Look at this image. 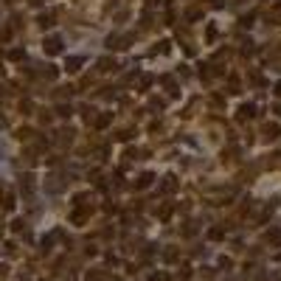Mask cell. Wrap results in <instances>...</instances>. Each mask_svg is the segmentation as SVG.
I'll use <instances>...</instances> for the list:
<instances>
[{
  "label": "cell",
  "instance_id": "obj_1",
  "mask_svg": "<svg viewBox=\"0 0 281 281\" xmlns=\"http://www.w3.org/2000/svg\"><path fill=\"white\" fill-rule=\"evenodd\" d=\"M132 40H135L132 34H124V37H121V34H110V37H107V48H110V51H124V48H129V42H132Z\"/></svg>",
  "mask_w": 281,
  "mask_h": 281
},
{
  "label": "cell",
  "instance_id": "obj_2",
  "mask_svg": "<svg viewBox=\"0 0 281 281\" xmlns=\"http://www.w3.org/2000/svg\"><path fill=\"white\" fill-rule=\"evenodd\" d=\"M42 51H45L48 56L62 54V37H45V42H42Z\"/></svg>",
  "mask_w": 281,
  "mask_h": 281
},
{
  "label": "cell",
  "instance_id": "obj_3",
  "mask_svg": "<svg viewBox=\"0 0 281 281\" xmlns=\"http://www.w3.org/2000/svg\"><path fill=\"white\" fill-rule=\"evenodd\" d=\"M158 191H161V194H175V191H177V177L175 175L161 177V183H158Z\"/></svg>",
  "mask_w": 281,
  "mask_h": 281
},
{
  "label": "cell",
  "instance_id": "obj_4",
  "mask_svg": "<svg viewBox=\"0 0 281 281\" xmlns=\"http://www.w3.org/2000/svg\"><path fill=\"white\" fill-rule=\"evenodd\" d=\"M236 118H239V121H250V118H256V104H253V101L242 104V107H239V112H236Z\"/></svg>",
  "mask_w": 281,
  "mask_h": 281
},
{
  "label": "cell",
  "instance_id": "obj_5",
  "mask_svg": "<svg viewBox=\"0 0 281 281\" xmlns=\"http://www.w3.org/2000/svg\"><path fill=\"white\" fill-rule=\"evenodd\" d=\"M112 70H118V62L112 56H101L98 59V73H112Z\"/></svg>",
  "mask_w": 281,
  "mask_h": 281
},
{
  "label": "cell",
  "instance_id": "obj_6",
  "mask_svg": "<svg viewBox=\"0 0 281 281\" xmlns=\"http://www.w3.org/2000/svg\"><path fill=\"white\" fill-rule=\"evenodd\" d=\"M82 65H84V56H68V59H65V70H68V73H79Z\"/></svg>",
  "mask_w": 281,
  "mask_h": 281
},
{
  "label": "cell",
  "instance_id": "obj_7",
  "mask_svg": "<svg viewBox=\"0 0 281 281\" xmlns=\"http://www.w3.org/2000/svg\"><path fill=\"white\" fill-rule=\"evenodd\" d=\"M37 26H40V28H51V26H54V12H42L40 17H37Z\"/></svg>",
  "mask_w": 281,
  "mask_h": 281
},
{
  "label": "cell",
  "instance_id": "obj_8",
  "mask_svg": "<svg viewBox=\"0 0 281 281\" xmlns=\"http://www.w3.org/2000/svg\"><path fill=\"white\" fill-rule=\"evenodd\" d=\"M152 180H155L152 172H144V175L138 177V183H135V189H149V186H152Z\"/></svg>",
  "mask_w": 281,
  "mask_h": 281
},
{
  "label": "cell",
  "instance_id": "obj_9",
  "mask_svg": "<svg viewBox=\"0 0 281 281\" xmlns=\"http://www.w3.org/2000/svg\"><path fill=\"white\" fill-rule=\"evenodd\" d=\"M70 140H73V132H70V129H59V132H56V144H59V147H65Z\"/></svg>",
  "mask_w": 281,
  "mask_h": 281
},
{
  "label": "cell",
  "instance_id": "obj_10",
  "mask_svg": "<svg viewBox=\"0 0 281 281\" xmlns=\"http://www.w3.org/2000/svg\"><path fill=\"white\" fill-rule=\"evenodd\" d=\"M278 135H281L278 124H267V126H264V138H267V140H275Z\"/></svg>",
  "mask_w": 281,
  "mask_h": 281
},
{
  "label": "cell",
  "instance_id": "obj_11",
  "mask_svg": "<svg viewBox=\"0 0 281 281\" xmlns=\"http://www.w3.org/2000/svg\"><path fill=\"white\" fill-rule=\"evenodd\" d=\"M31 189H34V177L26 175V177L20 180V191H23V194H31Z\"/></svg>",
  "mask_w": 281,
  "mask_h": 281
},
{
  "label": "cell",
  "instance_id": "obj_12",
  "mask_svg": "<svg viewBox=\"0 0 281 281\" xmlns=\"http://www.w3.org/2000/svg\"><path fill=\"white\" fill-rule=\"evenodd\" d=\"M3 208H6V211L14 208V194L9 189H3Z\"/></svg>",
  "mask_w": 281,
  "mask_h": 281
},
{
  "label": "cell",
  "instance_id": "obj_13",
  "mask_svg": "<svg viewBox=\"0 0 281 281\" xmlns=\"http://www.w3.org/2000/svg\"><path fill=\"white\" fill-rule=\"evenodd\" d=\"M169 51H172V42H169V40H161L158 45H155L152 54H169Z\"/></svg>",
  "mask_w": 281,
  "mask_h": 281
},
{
  "label": "cell",
  "instance_id": "obj_14",
  "mask_svg": "<svg viewBox=\"0 0 281 281\" xmlns=\"http://www.w3.org/2000/svg\"><path fill=\"white\" fill-rule=\"evenodd\" d=\"M110 121H112V112H101V115L96 118V126H98V129H104V126L110 124Z\"/></svg>",
  "mask_w": 281,
  "mask_h": 281
},
{
  "label": "cell",
  "instance_id": "obj_15",
  "mask_svg": "<svg viewBox=\"0 0 281 281\" xmlns=\"http://www.w3.org/2000/svg\"><path fill=\"white\" fill-rule=\"evenodd\" d=\"M70 112H73L70 104H56V115H59V118H70Z\"/></svg>",
  "mask_w": 281,
  "mask_h": 281
},
{
  "label": "cell",
  "instance_id": "obj_16",
  "mask_svg": "<svg viewBox=\"0 0 281 281\" xmlns=\"http://www.w3.org/2000/svg\"><path fill=\"white\" fill-rule=\"evenodd\" d=\"M152 82H155V76L144 73V76H140V90H149V87H152Z\"/></svg>",
  "mask_w": 281,
  "mask_h": 281
},
{
  "label": "cell",
  "instance_id": "obj_17",
  "mask_svg": "<svg viewBox=\"0 0 281 281\" xmlns=\"http://www.w3.org/2000/svg\"><path fill=\"white\" fill-rule=\"evenodd\" d=\"M267 242H270V245H281V228L273 233H267Z\"/></svg>",
  "mask_w": 281,
  "mask_h": 281
},
{
  "label": "cell",
  "instance_id": "obj_18",
  "mask_svg": "<svg viewBox=\"0 0 281 281\" xmlns=\"http://www.w3.org/2000/svg\"><path fill=\"white\" fill-rule=\"evenodd\" d=\"M200 17H203V12H200V9H191V12H186V20H189V23L200 20Z\"/></svg>",
  "mask_w": 281,
  "mask_h": 281
},
{
  "label": "cell",
  "instance_id": "obj_19",
  "mask_svg": "<svg viewBox=\"0 0 281 281\" xmlns=\"http://www.w3.org/2000/svg\"><path fill=\"white\" fill-rule=\"evenodd\" d=\"M23 56H26V51H23V48H12V51H9V59H14V62L23 59Z\"/></svg>",
  "mask_w": 281,
  "mask_h": 281
},
{
  "label": "cell",
  "instance_id": "obj_20",
  "mask_svg": "<svg viewBox=\"0 0 281 281\" xmlns=\"http://www.w3.org/2000/svg\"><path fill=\"white\" fill-rule=\"evenodd\" d=\"M205 40H208V42L217 40V26H208V28H205Z\"/></svg>",
  "mask_w": 281,
  "mask_h": 281
},
{
  "label": "cell",
  "instance_id": "obj_21",
  "mask_svg": "<svg viewBox=\"0 0 281 281\" xmlns=\"http://www.w3.org/2000/svg\"><path fill=\"white\" fill-rule=\"evenodd\" d=\"M222 236H225L222 228H211V231H208V239H222Z\"/></svg>",
  "mask_w": 281,
  "mask_h": 281
},
{
  "label": "cell",
  "instance_id": "obj_22",
  "mask_svg": "<svg viewBox=\"0 0 281 281\" xmlns=\"http://www.w3.org/2000/svg\"><path fill=\"white\" fill-rule=\"evenodd\" d=\"M93 112H96V110H93L90 104H84V107H82V115H84L87 121H93Z\"/></svg>",
  "mask_w": 281,
  "mask_h": 281
},
{
  "label": "cell",
  "instance_id": "obj_23",
  "mask_svg": "<svg viewBox=\"0 0 281 281\" xmlns=\"http://www.w3.org/2000/svg\"><path fill=\"white\" fill-rule=\"evenodd\" d=\"M17 138H20V140H28V138H31V129H17Z\"/></svg>",
  "mask_w": 281,
  "mask_h": 281
},
{
  "label": "cell",
  "instance_id": "obj_24",
  "mask_svg": "<svg viewBox=\"0 0 281 281\" xmlns=\"http://www.w3.org/2000/svg\"><path fill=\"white\" fill-rule=\"evenodd\" d=\"M115 138H118V140H129V138H132V129H124V132H118Z\"/></svg>",
  "mask_w": 281,
  "mask_h": 281
},
{
  "label": "cell",
  "instance_id": "obj_25",
  "mask_svg": "<svg viewBox=\"0 0 281 281\" xmlns=\"http://www.w3.org/2000/svg\"><path fill=\"white\" fill-rule=\"evenodd\" d=\"M6 273H9V267H6V264H0V278H6Z\"/></svg>",
  "mask_w": 281,
  "mask_h": 281
},
{
  "label": "cell",
  "instance_id": "obj_26",
  "mask_svg": "<svg viewBox=\"0 0 281 281\" xmlns=\"http://www.w3.org/2000/svg\"><path fill=\"white\" fill-rule=\"evenodd\" d=\"M273 93H275V96H281V82H275V87H273Z\"/></svg>",
  "mask_w": 281,
  "mask_h": 281
},
{
  "label": "cell",
  "instance_id": "obj_27",
  "mask_svg": "<svg viewBox=\"0 0 281 281\" xmlns=\"http://www.w3.org/2000/svg\"><path fill=\"white\" fill-rule=\"evenodd\" d=\"M211 6H214V9H222V0H211Z\"/></svg>",
  "mask_w": 281,
  "mask_h": 281
},
{
  "label": "cell",
  "instance_id": "obj_28",
  "mask_svg": "<svg viewBox=\"0 0 281 281\" xmlns=\"http://www.w3.org/2000/svg\"><path fill=\"white\" fill-rule=\"evenodd\" d=\"M275 115H281V101H278V104H275Z\"/></svg>",
  "mask_w": 281,
  "mask_h": 281
},
{
  "label": "cell",
  "instance_id": "obj_29",
  "mask_svg": "<svg viewBox=\"0 0 281 281\" xmlns=\"http://www.w3.org/2000/svg\"><path fill=\"white\" fill-rule=\"evenodd\" d=\"M149 281H161V275H152V278H149Z\"/></svg>",
  "mask_w": 281,
  "mask_h": 281
},
{
  "label": "cell",
  "instance_id": "obj_30",
  "mask_svg": "<svg viewBox=\"0 0 281 281\" xmlns=\"http://www.w3.org/2000/svg\"><path fill=\"white\" fill-rule=\"evenodd\" d=\"M278 6H281V3H278Z\"/></svg>",
  "mask_w": 281,
  "mask_h": 281
}]
</instances>
